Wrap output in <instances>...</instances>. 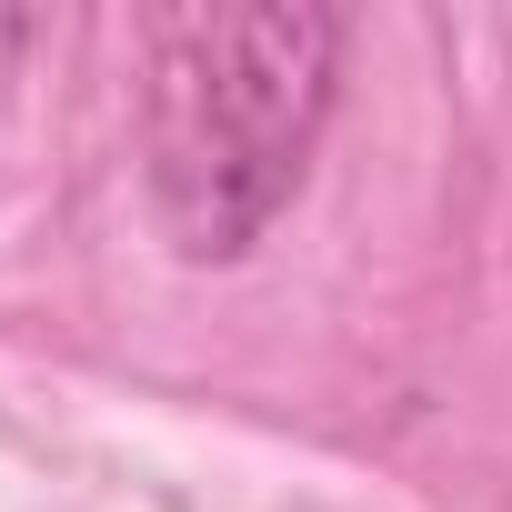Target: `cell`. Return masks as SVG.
<instances>
[{"mask_svg":"<svg viewBox=\"0 0 512 512\" xmlns=\"http://www.w3.org/2000/svg\"><path fill=\"white\" fill-rule=\"evenodd\" d=\"M342 71V21L312 0L141 11V161L181 262H241L302 191Z\"/></svg>","mask_w":512,"mask_h":512,"instance_id":"1","label":"cell"}]
</instances>
